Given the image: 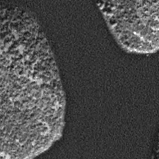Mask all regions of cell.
<instances>
[{
    "label": "cell",
    "mask_w": 159,
    "mask_h": 159,
    "mask_svg": "<svg viewBox=\"0 0 159 159\" xmlns=\"http://www.w3.org/2000/svg\"><path fill=\"white\" fill-rule=\"evenodd\" d=\"M1 14V159H27L62 136L66 98L36 16L13 6Z\"/></svg>",
    "instance_id": "6da1fadb"
},
{
    "label": "cell",
    "mask_w": 159,
    "mask_h": 159,
    "mask_svg": "<svg viewBox=\"0 0 159 159\" xmlns=\"http://www.w3.org/2000/svg\"><path fill=\"white\" fill-rule=\"evenodd\" d=\"M117 45L135 54L158 50V1H102L96 2Z\"/></svg>",
    "instance_id": "7a4b0ae2"
}]
</instances>
